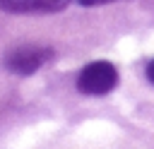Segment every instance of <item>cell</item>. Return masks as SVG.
<instances>
[{"label": "cell", "instance_id": "6da1fadb", "mask_svg": "<svg viewBox=\"0 0 154 149\" xmlns=\"http://www.w3.org/2000/svg\"><path fill=\"white\" fill-rule=\"evenodd\" d=\"M53 60V48L48 46H36V43H26V46H17V48H10L5 53V70L12 72V74H34L38 72L46 62Z\"/></svg>", "mask_w": 154, "mask_h": 149}, {"label": "cell", "instance_id": "7a4b0ae2", "mask_svg": "<svg viewBox=\"0 0 154 149\" xmlns=\"http://www.w3.org/2000/svg\"><path fill=\"white\" fill-rule=\"evenodd\" d=\"M118 84V70L108 60H94L82 67L77 77V89L87 96H103L111 94Z\"/></svg>", "mask_w": 154, "mask_h": 149}, {"label": "cell", "instance_id": "3957f363", "mask_svg": "<svg viewBox=\"0 0 154 149\" xmlns=\"http://www.w3.org/2000/svg\"><path fill=\"white\" fill-rule=\"evenodd\" d=\"M70 5V0H0V10L12 14H53Z\"/></svg>", "mask_w": 154, "mask_h": 149}, {"label": "cell", "instance_id": "277c9868", "mask_svg": "<svg viewBox=\"0 0 154 149\" xmlns=\"http://www.w3.org/2000/svg\"><path fill=\"white\" fill-rule=\"evenodd\" d=\"M84 7H94V5H106V2H118V0H77Z\"/></svg>", "mask_w": 154, "mask_h": 149}, {"label": "cell", "instance_id": "5b68a950", "mask_svg": "<svg viewBox=\"0 0 154 149\" xmlns=\"http://www.w3.org/2000/svg\"><path fill=\"white\" fill-rule=\"evenodd\" d=\"M147 79L154 84V60H149V65H147Z\"/></svg>", "mask_w": 154, "mask_h": 149}]
</instances>
